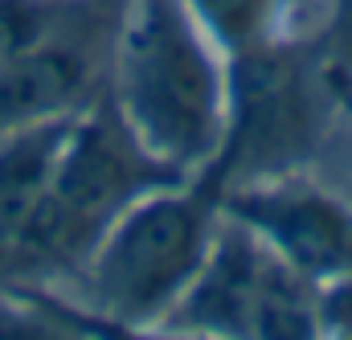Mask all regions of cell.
<instances>
[{"mask_svg":"<svg viewBox=\"0 0 352 340\" xmlns=\"http://www.w3.org/2000/svg\"><path fill=\"white\" fill-rule=\"evenodd\" d=\"M70 119H74V111L0 136V266L21 242L25 226L33 222V213L54 180V164L66 144Z\"/></svg>","mask_w":352,"mask_h":340,"instance_id":"cell-8","label":"cell"},{"mask_svg":"<svg viewBox=\"0 0 352 340\" xmlns=\"http://www.w3.org/2000/svg\"><path fill=\"white\" fill-rule=\"evenodd\" d=\"M221 209L320 295L352 291V201L324 189L311 169L230 184Z\"/></svg>","mask_w":352,"mask_h":340,"instance_id":"cell-6","label":"cell"},{"mask_svg":"<svg viewBox=\"0 0 352 340\" xmlns=\"http://www.w3.org/2000/svg\"><path fill=\"white\" fill-rule=\"evenodd\" d=\"M332 86H336V103H340V111L352 115V70L349 66H332Z\"/></svg>","mask_w":352,"mask_h":340,"instance_id":"cell-11","label":"cell"},{"mask_svg":"<svg viewBox=\"0 0 352 340\" xmlns=\"http://www.w3.org/2000/svg\"><path fill=\"white\" fill-rule=\"evenodd\" d=\"M332 58L316 37L283 33L230 62V115L217 156L197 172L221 193L242 180L311 169L340 111Z\"/></svg>","mask_w":352,"mask_h":340,"instance_id":"cell-4","label":"cell"},{"mask_svg":"<svg viewBox=\"0 0 352 340\" xmlns=\"http://www.w3.org/2000/svg\"><path fill=\"white\" fill-rule=\"evenodd\" d=\"M184 4L230 62L283 37L291 29V8H295V0H184Z\"/></svg>","mask_w":352,"mask_h":340,"instance_id":"cell-9","label":"cell"},{"mask_svg":"<svg viewBox=\"0 0 352 340\" xmlns=\"http://www.w3.org/2000/svg\"><path fill=\"white\" fill-rule=\"evenodd\" d=\"M107 94L160 164L197 176L226 136L230 58L192 21L184 0H119Z\"/></svg>","mask_w":352,"mask_h":340,"instance_id":"cell-1","label":"cell"},{"mask_svg":"<svg viewBox=\"0 0 352 340\" xmlns=\"http://www.w3.org/2000/svg\"><path fill=\"white\" fill-rule=\"evenodd\" d=\"M221 222V189L205 176L144 193L74 270V299L115 328V337L160 332L209 262Z\"/></svg>","mask_w":352,"mask_h":340,"instance_id":"cell-2","label":"cell"},{"mask_svg":"<svg viewBox=\"0 0 352 340\" xmlns=\"http://www.w3.org/2000/svg\"><path fill=\"white\" fill-rule=\"evenodd\" d=\"M90 0H0V62H12L58 29H66Z\"/></svg>","mask_w":352,"mask_h":340,"instance_id":"cell-10","label":"cell"},{"mask_svg":"<svg viewBox=\"0 0 352 340\" xmlns=\"http://www.w3.org/2000/svg\"><path fill=\"white\" fill-rule=\"evenodd\" d=\"M160 332L242 340L328 337L324 295L234 217L221 222L209 262L201 266L197 283L184 291Z\"/></svg>","mask_w":352,"mask_h":340,"instance_id":"cell-5","label":"cell"},{"mask_svg":"<svg viewBox=\"0 0 352 340\" xmlns=\"http://www.w3.org/2000/svg\"><path fill=\"white\" fill-rule=\"evenodd\" d=\"M176 180H188V176L160 164L131 136L107 86H98L74 111L66 144L54 164V180L33 222L25 226L21 242L4 258L0 279L45 283L58 275H74L127 205Z\"/></svg>","mask_w":352,"mask_h":340,"instance_id":"cell-3","label":"cell"},{"mask_svg":"<svg viewBox=\"0 0 352 340\" xmlns=\"http://www.w3.org/2000/svg\"><path fill=\"white\" fill-rule=\"evenodd\" d=\"M90 8L94 0L37 50L0 62V136L54 115H70L98 90V70L87 41Z\"/></svg>","mask_w":352,"mask_h":340,"instance_id":"cell-7","label":"cell"}]
</instances>
